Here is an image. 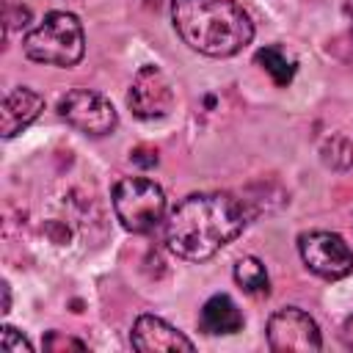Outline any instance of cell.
<instances>
[{"instance_id": "6da1fadb", "label": "cell", "mask_w": 353, "mask_h": 353, "mask_svg": "<svg viewBox=\"0 0 353 353\" xmlns=\"http://www.w3.org/2000/svg\"><path fill=\"white\" fill-rule=\"evenodd\" d=\"M245 223V201L232 193H190L171 210L165 221V243L176 256L204 262L229 245Z\"/></svg>"}, {"instance_id": "7a4b0ae2", "label": "cell", "mask_w": 353, "mask_h": 353, "mask_svg": "<svg viewBox=\"0 0 353 353\" xmlns=\"http://www.w3.org/2000/svg\"><path fill=\"white\" fill-rule=\"evenodd\" d=\"M179 39L210 58H229L254 39V22L237 0H171Z\"/></svg>"}, {"instance_id": "3957f363", "label": "cell", "mask_w": 353, "mask_h": 353, "mask_svg": "<svg viewBox=\"0 0 353 353\" xmlns=\"http://www.w3.org/2000/svg\"><path fill=\"white\" fill-rule=\"evenodd\" d=\"M22 50L30 61L47 66H74L85 52L83 25L69 11H50L33 30L25 33Z\"/></svg>"}, {"instance_id": "277c9868", "label": "cell", "mask_w": 353, "mask_h": 353, "mask_svg": "<svg viewBox=\"0 0 353 353\" xmlns=\"http://www.w3.org/2000/svg\"><path fill=\"white\" fill-rule=\"evenodd\" d=\"M113 210L127 232L146 234L165 215V193L146 176H124L113 190Z\"/></svg>"}, {"instance_id": "5b68a950", "label": "cell", "mask_w": 353, "mask_h": 353, "mask_svg": "<svg viewBox=\"0 0 353 353\" xmlns=\"http://www.w3.org/2000/svg\"><path fill=\"white\" fill-rule=\"evenodd\" d=\"M58 116L72 124L74 130L85 132V135H108L116 130L119 124V116L113 110V105L97 94V91H88V88H72L66 91L61 99H58Z\"/></svg>"}, {"instance_id": "8992f818", "label": "cell", "mask_w": 353, "mask_h": 353, "mask_svg": "<svg viewBox=\"0 0 353 353\" xmlns=\"http://www.w3.org/2000/svg\"><path fill=\"white\" fill-rule=\"evenodd\" d=\"M298 251L303 265L320 279H345L353 270V248L336 232H306L298 237Z\"/></svg>"}, {"instance_id": "52a82bcc", "label": "cell", "mask_w": 353, "mask_h": 353, "mask_svg": "<svg viewBox=\"0 0 353 353\" xmlns=\"http://www.w3.org/2000/svg\"><path fill=\"white\" fill-rule=\"evenodd\" d=\"M268 345L279 353L287 350H301V353H314L323 347L320 328L317 323L298 306H284L270 314L268 320Z\"/></svg>"}, {"instance_id": "ba28073f", "label": "cell", "mask_w": 353, "mask_h": 353, "mask_svg": "<svg viewBox=\"0 0 353 353\" xmlns=\"http://www.w3.org/2000/svg\"><path fill=\"white\" fill-rule=\"evenodd\" d=\"M127 105L132 110V116L152 121V119H163L171 113L174 108V88L168 83V77L163 74L160 66L146 63L135 72L130 91H127Z\"/></svg>"}, {"instance_id": "9c48e42d", "label": "cell", "mask_w": 353, "mask_h": 353, "mask_svg": "<svg viewBox=\"0 0 353 353\" xmlns=\"http://www.w3.org/2000/svg\"><path fill=\"white\" fill-rule=\"evenodd\" d=\"M132 347L141 350V353H154V350H165V353H174V350H193V342L174 325H168L163 317H154V314H141L132 325Z\"/></svg>"}, {"instance_id": "30bf717a", "label": "cell", "mask_w": 353, "mask_h": 353, "mask_svg": "<svg viewBox=\"0 0 353 353\" xmlns=\"http://www.w3.org/2000/svg\"><path fill=\"white\" fill-rule=\"evenodd\" d=\"M41 110H44L41 94H36L33 88H25V85L14 88L3 99V108H0V132H3V138H14L25 127H30L39 119Z\"/></svg>"}, {"instance_id": "8fae6325", "label": "cell", "mask_w": 353, "mask_h": 353, "mask_svg": "<svg viewBox=\"0 0 353 353\" xmlns=\"http://www.w3.org/2000/svg\"><path fill=\"white\" fill-rule=\"evenodd\" d=\"M243 312L229 295H212L199 314V328L204 334H237L243 328Z\"/></svg>"}, {"instance_id": "7c38bea8", "label": "cell", "mask_w": 353, "mask_h": 353, "mask_svg": "<svg viewBox=\"0 0 353 353\" xmlns=\"http://www.w3.org/2000/svg\"><path fill=\"white\" fill-rule=\"evenodd\" d=\"M256 63H259V66L273 77V83L281 85V88L292 83L295 69H298L295 58L287 55V50L279 47V44H268V47H262V50L256 52Z\"/></svg>"}, {"instance_id": "4fadbf2b", "label": "cell", "mask_w": 353, "mask_h": 353, "mask_svg": "<svg viewBox=\"0 0 353 353\" xmlns=\"http://www.w3.org/2000/svg\"><path fill=\"white\" fill-rule=\"evenodd\" d=\"M234 281L248 292V295H268L270 290V279L265 265L256 256H243L234 265Z\"/></svg>"}, {"instance_id": "5bb4252c", "label": "cell", "mask_w": 353, "mask_h": 353, "mask_svg": "<svg viewBox=\"0 0 353 353\" xmlns=\"http://www.w3.org/2000/svg\"><path fill=\"white\" fill-rule=\"evenodd\" d=\"M0 347L6 353H30L33 345L28 342V336L11 325H3V334H0Z\"/></svg>"}, {"instance_id": "9a60e30c", "label": "cell", "mask_w": 353, "mask_h": 353, "mask_svg": "<svg viewBox=\"0 0 353 353\" xmlns=\"http://www.w3.org/2000/svg\"><path fill=\"white\" fill-rule=\"evenodd\" d=\"M30 22V8L17 6V3H6V33H11L14 28H25Z\"/></svg>"}, {"instance_id": "2e32d148", "label": "cell", "mask_w": 353, "mask_h": 353, "mask_svg": "<svg viewBox=\"0 0 353 353\" xmlns=\"http://www.w3.org/2000/svg\"><path fill=\"white\" fill-rule=\"evenodd\" d=\"M323 152H325V160H328V163H334V157L342 154V165H345V168L353 165V146H350L345 138H334V141H328V146H325Z\"/></svg>"}, {"instance_id": "e0dca14e", "label": "cell", "mask_w": 353, "mask_h": 353, "mask_svg": "<svg viewBox=\"0 0 353 353\" xmlns=\"http://www.w3.org/2000/svg\"><path fill=\"white\" fill-rule=\"evenodd\" d=\"M44 347H47V350H63V347H74V350H85V345H83L80 339H69V336L63 339V336H61L58 331H52V334H50V336L44 339Z\"/></svg>"}, {"instance_id": "ac0fdd59", "label": "cell", "mask_w": 353, "mask_h": 353, "mask_svg": "<svg viewBox=\"0 0 353 353\" xmlns=\"http://www.w3.org/2000/svg\"><path fill=\"white\" fill-rule=\"evenodd\" d=\"M342 339H345V345L353 350V317L345 323V331H342Z\"/></svg>"}, {"instance_id": "d6986e66", "label": "cell", "mask_w": 353, "mask_h": 353, "mask_svg": "<svg viewBox=\"0 0 353 353\" xmlns=\"http://www.w3.org/2000/svg\"><path fill=\"white\" fill-rule=\"evenodd\" d=\"M11 309V290H8V284L3 281V314Z\"/></svg>"}, {"instance_id": "ffe728a7", "label": "cell", "mask_w": 353, "mask_h": 353, "mask_svg": "<svg viewBox=\"0 0 353 353\" xmlns=\"http://www.w3.org/2000/svg\"><path fill=\"white\" fill-rule=\"evenodd\" d=\"M345 14H347V19H350V28H353V0H347V3H345Z\"/></svg>"}, {"instance_id": "44dd1931", "label": "cell", "mask_w": 353, "mask_h": 353, "mask_svg": "<svg viewBox=\"0 0 353 353\" xmlns=\"http://www.w3.org/2000/svg\"><path fill=\"white\" fill-rule=\"evenodd\" d=\"M146 3H160V0H146Z\"/></svg>"}]
</instances>
